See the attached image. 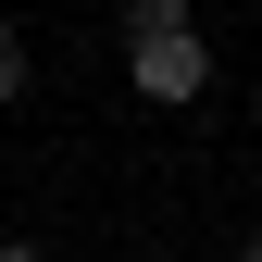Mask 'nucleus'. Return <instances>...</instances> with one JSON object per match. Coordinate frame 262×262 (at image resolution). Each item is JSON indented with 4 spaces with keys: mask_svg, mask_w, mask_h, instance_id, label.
Here are the masks:
<instances>
[{
    "mask_svg": "<svg viewBox=\"0 0 262 262\" xmlns=\"http://www.w3.org/2000/svg\"><path fill=\"white\" fill-rule=\"evenodd\" d=\"M125 75H138V100H200V88H212V38H200V25H138Z\"/></svg>",
    "mask_w": 262,
    "mask_h": 262,
    "instance_id": "nucleus-1",
    "label": "nucleus"
},
{
    "mask_svg": "<svg viewBox=\"0 0 262 262\" xmlns=\"http://www.w3.org/2000/svg\"><path fill=\"white\" fill-rule=\"evenodd\" d=\"M138 25H187V0H125V38Z\"/></svg>",
    "mask_w": 262,
    "mask_h": 262,
    "instance_id": "nucleus-3",
    "label": "nucleus"
},
{
    "mask_svg": "<svg viewBox=\"0 0 262 262\" xmlns=\"http://www.w3.org/2000/svg\"><path fill=\"white\" fill-rule=\"evenodd\" d=\"M25 75H38V62H25V38H13V25H0V113L25 100Z\"/></svg>",
    "mask_w": 262,
    "mask_h": 262,
    "instance_id": "nucleus-2",
    "label": "nucleus"
},
{
    "mask_svg": "<svg viewBox=\"0 0 262 262\" xmlns=\"http://www.w3.org/2000/svg\"><path fill=\"white\" fill-rule=\"evenodd\" d=\"M237 262H262V237H237Z\"/></svg>",
    "mask_w": 262,
    "mask_h": 262,
    "instance_id": "nucleus-5",
    "label": "nucleus"
},
{
    "mask_svg": "<svg viewBox=\"0 0 262 262\" xmlns=\"http://www.w3.org/2000/svg\"><path fill=\"white\" fill-rule=\"evenodd\" d=\"M0 262H50V250H38V237H0Z\"/></svg>",
    "mask_w": 262,
    "mask_h": 262,
    "instance_id": "nucleus-4",
    "label": "nucleus"
}]
</instances>
